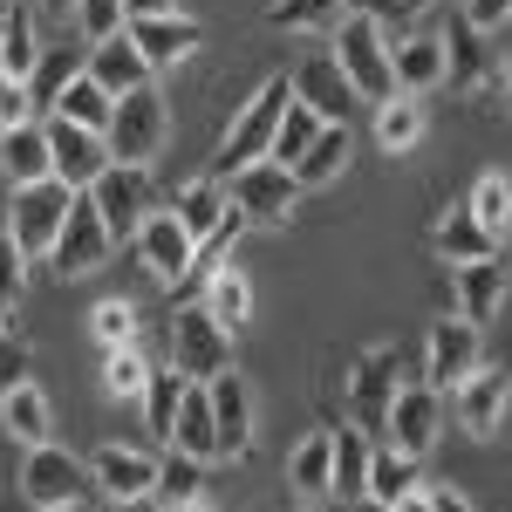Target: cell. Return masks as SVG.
<instances>
[{
  "label": "cell",
  "instance_id": "obj_20",
  "mask_svg": "<svg viewBox=\"0 0 512 512\" xmlns=\"http://www.w3.org/2000/svg\"><path fill=\"white\" fill-rule=\"evenodd\" d=\"M390 55H396V89L403 96H431V89L451 82V48L437 35H410V41H396Z\"/></svg>",
  "mask_w": 512,
  "mask_h": 512
},
{
  "label": "cell",
  "instance_id": "obj_58",
  "mask_svg": "<svg viewBox=\"0 0 512 512\" xmlns=\"http://www.w3.org/2000/svg\"><path fill=\"white\" fill-rule=\"evenodd\" d=\"M171 512H205V499H192V506H171Z\"/></svg>",
  "mask_w": 512,
  "mask_h": 512
},
{
  "label": "cell",
  "instance_id": "obj_36",
  "mask_svg": "<svg viewBox=\"0 0 512 512\" xmlns=\"http://www.w3.org/2000/svg\"><path fill=\"white\" fill-rule=\"evenodd\" d=\"M321 130H328V117H321V110H308V103H301V96H294V103H287V110H280L274 164H301V158H308V151H315V137H321Z\"/></svg>",
  "mask_w": 512,
  "mask_h": 512
},
{
  "label": "cell",
  "instance_id": "obj_45",
  "mask_svg": "<svg viewBox=\"0 0 512 512\" xmlns=\"http://www.w3.org/2000/svg\"><path fill=\"white\" fill-rule=\"evenodd\" d=\"M21 287H28V253L14 233H0V301H21Z\"/></svg>",
  "mask_w": 512,
  "mask_h": 512
},
{
  "label": "cell",
  "instance_id": "obj_21",
  "mask_svg": "<svg viewBox=\"0 0 512 512\" xmlns=\"http://www.w3.org/2000/svg\"><path fill=\"white\" fill-rule=\"evenodd\" d=\"M0 171L14 178V185H41V178H55V151H48V123H14V130H0Z\"/></svg>",
  "mask_w": 512,
  "mask_h": 512
},
{
  "label": "cell",
  "instance_id": "obj_56",
  "mask_svg": "<svg viewBox=\"0 0 512 512\" xmlns=\"http://www.w3.org/2000/svg\"><path fill=\"white\" fill-rule=\"evenodd\" d=\"M48 512H96V506H89V499H76V506H48Z\"/></svg>",
  "mask_w": 512,
  "mask_h": 512
},
{
  "label": "cell",
  "instance_id": "obj_40",
  "mask_svg": "<svg viewBox=\"0 0 512 512\" xmlns=\"http://www.w3.org/2000/svg\"><path fill=\"white\" fill-rule=\"evenodd\" d=\"M103 390L117 396V403H130V396H144V390H151V362L137 355V342L110 349V362H103Z\"/></svg>",
  "mask_w": 512,
  "mask_h": 512
},
{
  "label": "cell",
  "instance_id": "obj_16",
  "mask_svg": "<svg viewBox=\"0 0 512 512\" xmlns=\"http://www.w3.org/2000/svg\"><path fill=\"white\" fill-rule=\"evenodd\" d=\"M506 287H512V267L492 253V260H465L458 274H451V294H458V315L472 321V328H485V321L506 308Z\"/></svg>",
  "mask_w": 512,
  "mask_h": 512
},
{
  "label": "cell",
  "instance_id": "obj_54",
  "mask_svg": "<svg viewBox=\"0 0 512 512\" xmlns=\"http://www.w3.org/2000/svg\"><path fill=\"white\" fill-rule=\"evenodd\" d=\"M41 14H55V21H76V0H35Z\"/></svg>",
  "mask_w": 512,
  "mask_h": 512
},
{
  "label": "cell",
  "instance_id": "obj_12",
  "mask_svg": "<svg viewBox=\"0 0 512 512\" xmlns=\"http://www.w3.org/2000/svg\"><path fill=\"white\" fill-rule=\"evenodd\" d=\"M437 431H444V390H431V383H410V390H396L390 424H383V437H390L396 451H410V458H431Z\"/></svg>",
  "mask_w": 512,
  "mask_h": 512
},
{
  "label": "cell",
  "instance_id": "obj_35",
  "mask_svg": "<svg viewBox=\"0 0 512 512\" xmlns=\"http://www.w3.org/2000/svg\"><path fill=\"white\" fill-rule=\"evenodd\" d=\"M349 171V123H328L315 137V151L294 164V178H301V192H315V185H328V178H342Z\"/></svg>",
  "mask_w": 512,
  "mask_h": 512
},
{
  "label": "cell",
  "instance_id": "obj_6",
  "mask_svg": "<svg viewBox=\"0 0 512 512\" xmlns=\"http://www.w3.org/2000/svg\"><path fill=\"white\" fill-rule=\"evenodd\" d=\"M171 369L185 383H212L219 369H233V328H219L205 301L171 315Z\"/></svg>",
  "mask_w": 512,
  "mask_h": 512
},
{
  "label": "cell",
  "instance_id": "obj_43",
  "mask_svg": "<svg viewBox=\"0 0 512 512\" xmlns=\"http://www.w3.org/2000/svg\"><path fill=\"white\" fill-rule=\"evenodd\" d=\"M130 28V7L123 0H76V35L82 41H110Z\"/></svg>",
  "mask_w": 512,
  "mask_h": 512
},
{
  "label": "cell",
  "instance_id": "obj_53",
  "mask_svg": "<svg viewBox=\"0 0 512 512\" xmlns=\"http://www.w3.org/2000/svg\"><path fill=\"white\" fill-rule=\"evenodd\" d=\"M390 512H431V485H417V492H403Z\"/></svg>",
  "mask_w": 512,
  "mask_h": 512
},
{
  "label": "cell",
  "instance_id": "obj_14",
  "mask_svg": "<svg viewBox=\"0 0 512 512\" xmlns=\"http://www.w3.org/2000/svg\"><path fill=\"white\" fill-rule=\"evenodd\" d=\"M137 253H144V267H151L164 287H178V280L192 274V260H198V239L185 233L178 212H151V219L137 226Z\"/></svg>",
  "mask_w": 512,
  "mask_h": 512
},
{
  "label": "cell",
  "instance_id": "obj_31",
  "mask_svg": "<svg viewBox=\"0 0 512 512\" xmlns=\"http://www.w3.org/2000/svg\"><path fill=\"white\" fill-rule=\"evenodd\" d=\"M110 110H117V96H110L103 82H96L89 69H82V76L69 82L62 96H55V110H48V117H62V123H82V130H110Z\"/></svg>",
  "mask_w": 512,
  "mask_h": 512
},
{
  "label": "cell",
  "instance_id": "obj_13",
  "mask_svg": "<svg viewBox=\"0 0 512 512\" xmlns=\"http://www.w3.org/2000/svg\"><path fill=\"white\" fill-rule=\"evenodd\" d=\"M158 472L164 458L151 451H130V444H103L96 458H89V478H96V492L117 506V499H158Z\"/></svg>",
  "mask_w": 512,
  "mask_h": 512
},
{
  "label": "cell",
  "instance_id": "obj_42",
  "mask_svg": "<svg viewBox=\"0 0 512 512\" xmlns=\"http://www.w3.org/2000/svg\"><path fill=\"white\" fill-rule=\"evenodd\" d=\"M158 499H171V506L205 499V465L185 458V451H171V458H164V472H158Z\"/></svg>",
  "mask_w": 512,
  "mask_h": 512
},
{
  "label": "cell",
  "instance_id": "obj_57",
  "mask_svg": "<svg viewBox=\"0 0 512 512\" xmlns=\"http://www.w3.org/2000/svg\"><path fill=\"white\" fill-rule=\"evenodd\" d=\"M7 14H14V0H0V35H7Z\"/></svg>",
  "mask_w": 512,
  "mask_h": 512
},
{
  "label": "cell",
  "instance_id": "obj_55",
  "mask_svg": "<svg viewBox=\"0 0 512 512\" xmlns=\"http://www.w3.org/2000/svg\"><path fill=\"white\" fill-rule=\"evenodd\" d=\"M110 512H164V506H158V499H117Z\"/></svg>",
  "mask_w": 512,
  "mask_h": 512
},
{
  "label": "cell",
  "instance_id": "obj_29",
  "mask_svg": "<svg viewBox=\"0 0 512 512\" xmlns=\"http://www.w3.org/2000/svg\"><path fill=\"white\" fill-rule=\"evenodd\" d=\"M328 478H335V431L301 437L294 458H287V485H294L301 499H328Z\"/></svg>",
  "mask_w": 512,
  "mask_h": 512
},
{
  "label": "cell",
  "instance_id": "obj_27",
  "mask_svg": "<svg viewBox=\"0 0 512 512\" xmlns=\"http://www.w3.org/2000/svg\"><path fill=\"white\" fill-rule=\"evenodd\" d=\"M369 458H376L369 431H335V478H328V499H342V506L369 499Z\"/></svg>",
  "mask_w": 512,
  "mask_h": 512
},
{
  "label": "cell",
  "instance_id": "obj_19",
  "mask_svg": "<svg viewBox=\"0 0 512 512\" xmlns=\"http://www.w3.org/2000/svg\"><path fill=\"white\" fill-rule=\"evenodd\" d=\"M512 410V376L506 369H478L472 383H458V424L472 437H492Z\"/></svg>",
  "mask_w": 512,
  "mask_h": 512
},
{
  "label": "cell",
  "instance_id": "obj_2",
  "mask_svg": "<svg viewBox=\"0 0 512 512\" xmlns=\"http://www.w3.org/2000/svg\"><path fill=\"white\" fill-rule=\"evenodd\" d=\"M294 103V82L287 76H267L260 89H253V103L233 117V130H226V144L212 151V178H233V171H246V164L274 158V137H280V110Z\"/></svg>",
  "mask_w": 512,
  "mask_h": 512
},
{
  "label": "cell",
  "instance_id": "obj_26",
  "mask_svg": "<svg viewBox=\"0 0 512 512\" xmlns=\"http://www.w3.org/2000/svg\"><path fill=\"white\" fill-rule=\"evenodd\" d=\"M171 212H178V219H185V233L205 246V239L233 219V192H226L219 178H198V185H185V192H178V205H171Z\"/></svg>",
  "mask_w": 512,
  "mask_h": 512
},
{
  "label": "cell",
  "instance_id": "obj_41",
  "mask_svg": "<svg viewBox=\"0 0 512 512\" xmlns=\"http://www.w3.org/2000/svg\"><path fill=\"white\" fill-rule=\"evenodd\" d=\"M342 14H349V0H274L267 7L274 28H335Z\"/></svg>",
  "mask_w": 512,
  "mask_h": 512
},
{
  "label": "cell",
  "instance_id": "obj_8",
  "mask_svg": "<svg viewBox=\"0 0 512 512\" xmlns=\"http://www.w3.org/2000/svg\"><path fill=\"white\" fill-rule=\"evenodd\" d=\"M89 198H96V212H103V226L123 239H137V226L158 212V192H151V171L144 164H110L96 185H89Z\"/></svg>",
  "mask_w": 512,
  "mask_h": 512
},
{
  "label": "cell",
  "instance_id": "obj_10",
  "mask_svg": "<svg viewBox=\"0 0 512 512\" xmlns=\"http://www.w3.org/2000/svg\"><path fill=\"white\" fill-rule=\"evenodd\" d=\"M110 253H117V233L103 226L96 198L76 192V212H69V226H62V239H55L48 267H55V274H69V280H82V274H96V267H103Z\"/></svg>",
  "mask_w": 512,
  "mask_h": 512
},
{
  "label": "cell",
  "instance_id": "obj_50",
  "mask_svg": "<svg viewBox=\"0 0 512 512\" xmlns=\"http://www.w3.org/2000/svg\"><path fill=\"white\" fill-rule=\"evenodd\" d=\"M512 0H465V21H472L478 35H492V28H506Z\"/></svg>",
  "mask_w": 512,
  "mask_h": 512
},
{
  "label": "cell",
  "instance_id": "obj_30",
  "mask_svg": "<svg viewBox=\"0 0 512 512\" xmlns=\"http://www.w3.org/2000/svg\"><path fill=\"white\" fill-rule=\"evenodd\" d=\"M41 21H35V7L21 0L14 14H7V35H0V69L7 76H21V82H35V69H41Z\"/></svg>",
  "mask_w": 512,
  "mask_h": 512
},
{
  "label": "cell",
  "instance_id": "obj_39",
  "mask_svg": "<svg viewBox=\"0 0 512 512\" xmlns=\"http://www.w3.org/2000/svg\"><path fill=\"white\" fill-rule=\"evenodd\" d=\"M465 212H472L478 226L506 233V226H512V178H506V171H485V178L472 185V198H465Z\"/></svg>",
  "mask_w": 512,
  "mask_h": 512
},
{
  "label": "cell",
  "instance_id": "obj_18",
  "mask_svg": "<svg viewBox=\"0 0 512 512\" xmlns=\"http://www.w3.org/2000/svg\"><path fill=\"white\" fill-rule=\"evenodd\" d=\"M89 76L103 82L110 96H130V89H144L158 69H151V55H144V48L130 41V28H123V35H110V41H89Z\"/></svg>",
  "mask_w": 512,
  "mask_h": 512
},
{
  "label": "cell",
  "instance_id": "obj_9",
  "mask_svg": "<svg viewBox=\"0 0 512 512\" xmlns=\"http://www.w3.org/2000/svg\"><path fill=\"white\" fill-rule=\"evenodd\" d=\"M478 369H485V335L465 315H444L431 328V342H424V383L431 390H458V383H472Z\"/></svg>",
  "mask_w": 512,
  "mask_h": 512
},
{
  "label": "cell",
  "instance_id": "obj_59",
  "mask_svg": "<svg viewBox=\"0 0 512 512\" xmlns=\"http://www.w3.org/2000/svg\"><path fill=\"white\" fill-rule=\"evenodd\" d=\"M0 335H7V301H0Z\"/></svg>",
  "mask_w": 512,
  "mask_h": 512
},
{
  "label": "cell",
  "instance_id": "obj_3",
  "mask_svg": "<svg viewBox=\"0 0 512 512\" xmlns=\"http://www.w3.org/2000/svg\"><path fill=\"white\" fill-rule=\"evenodd\" d=\"M226 192H233V212L246 219V226H294V212H301V178H294V164H246V171H233V178H219Z\"/></svg>",
  "mask_w": 512,
  "mask_h": 512
},
{
  "label": "cell",
  "instance_id": "obj_52",
  "mask_svg": "<svg viewBox=\"0 0 512 512\" xmlns=\"http://www.w3.org/2000/svg\"><path fill=\"white\" fill-rule=\"evenodd\" d=\"M431 512H478L465 492H431Z\"/></svg>",
  "mask_w": 512,
  "mask_h": 512
},
{
  "label": "cell",
  "instance_id": "obj_5",
  "mask_svg": "<svg viewBox=\"0 0 512 512\" xmlns=\"http://www.w3.org/2000/svg\"><path fill=\"white\" fill-rule=\"evenodd\" d=\"M164 137H171V117H164L158 82H144V89L117 96V110H110V130H103L110 158H117V164H151V158L164 151Z\"/></svg>",
  "mask_w": 512,
  "mask_h": 512
},
{
  "label": "cell",
  "instance_id": "obj_1",
  "mask_svg": "<svg viewBox=\"0 0 512 512\" xmlns=\"http://www.w3.org/2000/svg\"><path fill=\"white\" fill-rule=\"evenodd\" d=\"M335 62H342V76L355 82V96H362V103H390V96H396L390 28H383L376 14L349 7V14L335 21Z\"/></svg>",
  "mask_w": 512,
  "mask_h": 512
},
{
  "label": "cell",
  "instance_id": "obj_23",
  "mask_svg": "<svg viewBox=\"0 0 512 512\" xmlns=\"http://www.w3.org/2000/svg\"><path fill=\"white\" fill-rule=\"evenodd\" d=\"M171 451H185V458H198V465H219V424H212L205 383L185 390V410H178V424H171Z\"/></svg>",
  "mask_w": 512,
  "mask_h": 512
},
{
  "label": "cell",
  "instance_id": "obj_4",
  "mask_svg": "<svg viewBox=\"0 0 512 512\" xmlns=\"http://www.w3.org/2000/svg\"><path fill=\"white\" fill-rule=\"evenodd\" d=\"M69 212H76V192H69L62 178L14 185V205H7V233L21 239V253H28V260H48V253H55V239H62V226H69Z\"/></svg>",
  "mask_w": 512,
  "mask_h": 512
},
{
  "label": "cell",
  "instance_id": "obj_34",
  "mask_svg": "<svg viewBox=\"0 0 512 512\" xmlns=\"http://www.w3.org/2000/svg\"><path fill=\"white\" fill-rule=\"evenodd\" d=\"M417 465H424V458H410V451L383 444V451L369 458V499H376V506L390 512L396 499H403V492H417Z\"/></svg>",
  "mask_w": 512,
  "mask_h": 512
},
{
  "label": "cell",
  "instance_id": "obj_37",
  "mask_svg": "<svg viewBox=\"0 0 512 512\" xmlns=\"http://www.w3.org/2000/svg\"><path fill=\"white\" fill-rule=\"evenodd\" d=\"M390 403H396L390 355H369V362H362V383H355V417H362V431H383V424H390Z\"/></svg>",
  "mask_w": 512,
  "mask_h": 512
},
{
  "label": "cell",
  "instance_id": "obj_51",
  "mask_svg": "<svg viewBox=\"0 0 512 512\" xmlns=\"http://www.w3.org/2000/svg\"><path fill=\"white\" fill-rule=\"evenodd\" d=\"M123 7H130V21H151V14H178L171 0H123Z\"/></svg>",
  "mask_w": 512,
  "mask_h": 512
},
{
  "label": "cell",
  "instance_id": "obj_38",
  "mask_svg": "<svg viewBox=\"0 0 512 512\" xmlns=\"http://www.w3.org/2000/svg\"><path fill=\"white\" fill-rule=\"evenodd\" d=\"M185 390H192V383H185L178 369H151V390L137 396L144 417H151V431H158L164 444H171V424H178V410H185Z\"/></svg>",
  "mask_w": 512,
  "mask_h": 512
},
{
  "label": "cell",
  "instance_id": "obj_15",
  "mask_svg": "<svg viewBox=\"0 0 512 512\" xmlns=\"http://www.w3.org/2000/svg\"><path fill=\"white\" fill-rule=\"evenodd\" d=\"M212 424H219V458H246V444H253V383L239 376V369H219L212 383Z\"/></svg>",
  "mask_w": 512,
  "mask_h": 512
},
{
  "label": "cell",
  "instance_id": "obj_22",
  "mask_svg": "<svg viewBox=\"0 0 512 512\" xmlns=\"http://www.w3.org/2000/svg\"><path fill=\"white\" fill-rule=\"evenodd\" d=\"M130 41L151 55V69H171V62H185L205 41V28H198L192 14H151V21H130Z\"/></svg>",
  "mask_w": 512,
  "mask_h": 512
},
{
  "label": "cell",
  "instance_id": "obj_25",
  "mask_svg": "<svg viewBox=\"0 0 512 512\" xmlns=\"http://www.w3.org/2000/svg\"><path fill=\"white\" fill-rule=\"evenodd\" d=\"M198 287H205V308H212L219 328H233V335H239V328L253 321V280L239 274V260H219Z\"/></svg>",
  "mask_w": 512,
  "mask_h": 512
},
{
  "label": "cell",
  "instance_id": "obj_24",
  "mask_svg": "<svg viewBox=\"0 0 512 512\" xmlns=\"http://www.w3.org/2000/svg\"><path fill=\"white\" fill-rule=\"evenodd\" d=\"M0 424H7V437H21V451H28V444H48V437H55V410H48L41 383L0 390Z\"/></svg>",
  "mask_w": 512,
  "mask_h": 512
},
{
  "label": "cell",
  "instance_id": "obj_28",
  "mask_svg": "<svg viewBox=\"0 0 512 512\" xmlns=\"http://www.w3.org/2000/svg\"><path fill=\"white\" fill-rule=\"evenodd\" d=\"M431 246H437V260L465 267V260H492V253H499V233H492V226H478L472 212H451V219H437Z\"/></svg>",
  "mask_w": 512,
  "mask_h": 512
},
{
  "label": "cell",
  "instance_id": "obj_7",
  "mask_svg": "<svg viewBox=\"0 0 512 512\" xmlns=\"http://www.w3.org/2000/svg\"><path fill=\"white\" fill-rule=\"evenodd\" d=\"M89 465H82L76 451H62L55 437L48 444H28L21 451V499L35 512H48V506H76V499H89Z\"/></svg>",
  "mask_w": 512,
  "mask_h": 512
},
{
  "label": "cell",
  "instance_id": "obj_46",
  "mask_svg": "<svg viewBox=\"0 0 512 512\" xmlns=\"http://www.w3.org/2000/svg\"><path fill=\"white\" fill-rule=\"evenodd\" d=\"M28 103H35V96H28V82L0 69V130H14V123H28V117H35Z\"/></svg>",
  "mask_w": 512,
  "mask_h": 512
},
{
  "label": "cell",
  "instance_id": "obj_33",
  "mask_svg": "<svg viewBox=\"0 0 512 512\" xmlns=\"http://www.w3.org/2000/svg\"><path fill=\"white\" fill-rule=\"evenodd\" d=\"M369 110H376V144L383 151H410L424 137V96H403L396 89L390 103H369Z\"/></svg>",
  "mask_w": 512,
  "mask_h": 512
},
{
  "label": "cell",
  "instance_id": "obj_60",
  "mask_svg": "<svg viewBox=\"0 0 512 512\" xmlns=\"http://www.w3.org/2000/svg\"><path fill=\"white\" fill-rule=\"evenodd\" d=\"M506 28H512V14H506Z\"/></svg>",
  "mask_w": 512,
  "mask_h": 512
},
{
  "label": "cell",
  "instance_id": "obj_11",
  "mask_svg": "<svg viewBox=\"0 0 512 512\" xmlns=\"http://www.w3.org/2000/svg\"><path fill=\"white\" fill-rule=\"evenodd\" d=\"M48 151H55V178L69 185V192H89L103 171H110V144H103V130H82V123H62L48 117Z\"/></svg>",
  "mask_w": 512,
  "mask_h": 512
},
{
  "label": "cell",
  "instance_id": "obj_32",
  "mask_svg": "<svg viewBox=\"0 0 512 512\" xmlns=\"http://www.w3.org/2000/svg\"><path fill=\"white\" fill-rule=\"evenodd\" d=\"M82 69H89V41H62V48H48V55H41V69H35V82H28V96H35L41 110H55V96H62V89H69V82L82 76Z\"/></svg>",
  "mask_w": 512,
  "mask_h": 512
},
{
  "label": "cell",
  "instance_id": "obj_17",
  "mask_svg": "<svg viewBox=\"0 0 512 512\" xmlns=\"http://www.w3.org/2000/svg\"><path fill=\"white\" fill-rule=\"evenodd\" d=\"M294 96H301L308 110H321L328 123H349V110L362 103V96H355V82L342 76V62H335V55L301 62V69H294Z\"/></svg>",
  "mask_w": 512,
  "mask_h": 512
},
{
  "label": "cell",
  "instance_id": "obj_47",
  "mask_svg": "<svg viewBox=\"0 0 512 512\" xmlns=\"http://www.w3.org/2000/svg\"><path fill=\"white\" fill-rule=\"evenodd\" d=\"M444 48H451V76H458V82H472L478 69H485V55H478V28H472V21H465V35H451Z\"/></svg>",
  "mask_w": 512,
  "mask_h": 512
},
{
  "label": "cell",
  "instance_id": "obj_49",
  "mask_svg": "<svg viewBox=\"0 0 512 512\" xmlns=\"http://www.w3.org/2000/svg\"><path fill=\"white\" fill-rule=\"evenodd\" d=\"M355 7H362V14H376V21L390 28V21H417V14L437 7V0H355Z\"/></svg>",
  "mask_w": 512,
  "mask_h": 512
},
{
  "label": "cell",
  "instance_id": "obj_44",
  "mask_svg": "<svg viewBox=\"0 0 512 512\" xmlns=\"http://www.w3.org/2000/svg\"><path fill=\"white\" fill-rule=\"evenodd\" d=\"M89 328H96L103 349H123V342H137V308H130V301H103V308L89 315Z\"/></svg>",
  "mask_w": 512,
  "mask_h": 512
},
{
  "label": "cell",
  "instance_id": "obj_48",
  "mask_svg": "<svg viewBox=\"0 0 512 512\" xmlns=\"http://www.w3.org/2000/svg\"><path fill=\"white\" fill-rule=\"evenodd\" d=\"M28 383V342L21 335H0V390Z\"/></svg>",
  "mask_w": 512,
  "mask_h": 512
}]
</instances>
